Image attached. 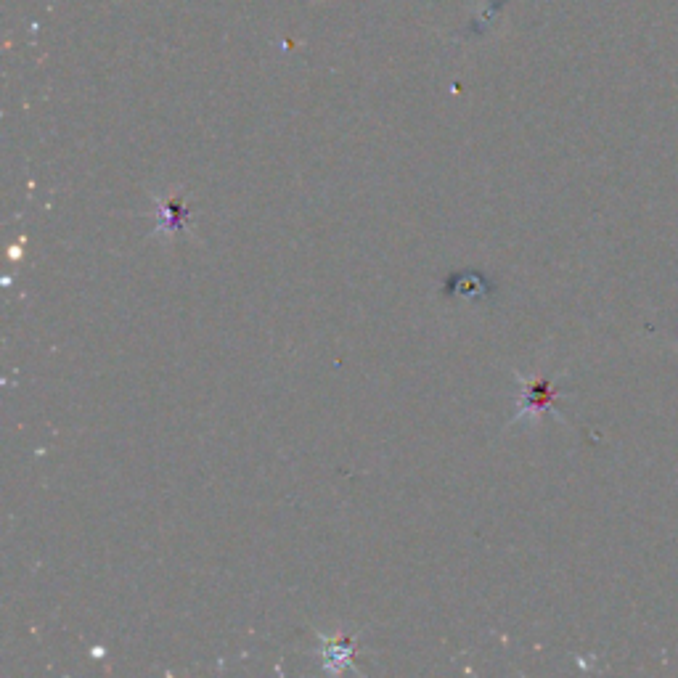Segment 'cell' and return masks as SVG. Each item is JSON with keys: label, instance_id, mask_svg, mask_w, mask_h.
<instances>
[{"label": "cell", "instance_id": "6da1fadb", "mask_svg": "<svg viewBox=\"0 0 678 678\" xmlns=\"http://www.w3.org/2000/svg\"><path fill=\"white\" fill-rule=\"evenodd\" d=\"M443 294L451 300H488L493 294V281L480 271H456L443 284Z\"/></svg>", "mask_w": 678, "mask_h": 678}, {"label": "cell", "instance_id": "7a4b0ae2", "mask_svg": "<svg viewBox=\"0 0 678 678\" xmlns=\"http://www.w3.org/2000/svg\"><path fill=\"white\" fill-rule=\"evenodd\" d=\"M157 228H154V234H183L186 231V223L191 218V207L186 202V196L175 194L165 202H157Z\"/></svg>", "mask_w": 678, "mask_h": 678}, {"label": "cell", "instance_id": "3957f363", "mask_svg": "<svg viewBox=\"0 0 678 678\" xmlns=\"http://www.w3.org/2000/svg\"><path fill=\"white\" fill-rule=\"evenodd\" d=\"M551 403H554V387H551L549 379H525V382H522L520 408H517V414L512 416V424L520 422L522 416L543 411V408H551Z\"/></svg>", "mask_w": 678, "mask_h": 678}, {"label": "cell", "instance_id": "277c9868", "mask_svg": "<svg viewBox=\"0 0 678 678\" xmlns=\"http://www.w3.org/2000/svg\"><path fill=\"white\" fill-rule=\"evenodd\" d=\"M324 641V665L326 671L339 673L345 665H353V655H355V639L350 636H337L332 641Z\"/></svg>", "mask_w": 678, "mask_h": 678}]
</instances>
